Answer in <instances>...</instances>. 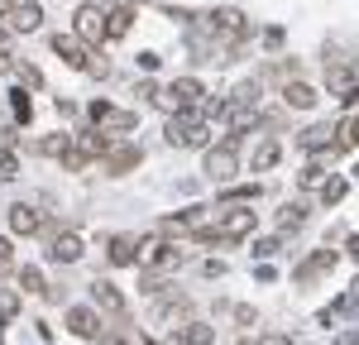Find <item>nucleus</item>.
Instances as JSON below:
<instances>
[{"instance_id":"1","label":"nucleus","mask_w":359,"mask_h":345,"mask_svg":"<svg viewBox=\"0 0 359 345\" xmlns=\"http://www.w3.org/2000/svg\"><path fill=\"white\" fill-rule=\"evenodd\" d=\"M158 101H163L168 111H196V101H201V82L196 77H177V82H168L163 91H158Z\"/></svg>"},{"instance_id":"2","label":"nucleus","mask_w":359,"mask_h":345,"mask_svg":"<svg viewBox=\"0 0 359 345\" xmlns=\"http://www.w3.org/2000/svg\"><path fill=\"white\" fill-rule=\"evenodd\" d=\"M235 172H240V154H235L230 140L216 144V149H206V177H211V182H230Z\"/></svg>"},{"instance_id":"3","label":"nucleus","mask_w":359,"mask_h":345,"mask_svg":"<svg viewBox=\"0 0 359 345\" xmlns=\"http://www.w3.org/2000/svg\"><path fill=\"white\" fill-rule=\"evenodd\" d=\"M139 163H144V149H139V144H111L101 172H106V177H125V172H135Z\"/></svg>"},{"instance_id":"4","label":"nucleus","mask_w":359,"mask_h":345,"mask_svg":"<svg viewBox=\"0 0 359 345\" xmlns=\"http://www.w3.org/2000/svg\"><path fill=\"white\" fill-rule=\"evenodd\" d=\"M72 34L82 39L86 48H101V39H106V15H101L96 5H82L77 20H72Z\"/></svg>"},{"instance_id":"5","label":"nucleus","mask_w":359,"mask_h":345,"mask_svg":"<svg viewBox=\"0 0 359 345\" xmlns=\"http://www.w3.org/2000/svg\"><path fill=\"white\" fill-rule=\"evenodd\" d=\"M5 20H10L15 34H34V29L43 25V5H39V0H15V5L5 10Z\"/></svg>"},{"instance_id":"6","label":"nucleus","mask_w":359,"mask_h":345,"mask_svg":"<svg viewBox=\"0 0 359 345\" xmlns=\"http://www.w3.org/2000/svg\"><path fill=\"white\" fill-rule=\"evenodd\" d=\"M91 120H96L106 135H111V130H135V125H139L135 111H115L111 101H91Z\"/></svg>"},{"instance_id":"7","label":"nucleus","mask_w":359,"mask_h":345,"mask_svg":"<svg viewBox=\"0 0 359 345\" xmlns=\"http://www.w3.org/2000/svg\"><path fill=\"white\" fill-rule=\"evenodd\" d=\"M91 302H96L101 312H111V316H125V312H130L125 292H120V288H115L111 278H96V283H91Z\"/></svg>"},{"instance_id":"8","label":"nucleus","mask_w":359,"mask_h":345,"mask_svg":"<svg viewBox=\"0 0 359 345\" xmlns=\"http://www.w3.org/2000/svg\"><path fill=\"white\" fill-rule=\"evenodd\" d=\"M249 230H254V211H245V206H230L225 216H216V235L221 240H240Z\"/></svg>"},{"instance_id":"9","label":"nucleus","mask_w":359,"mask_h":345,"mask_svg":"<svg viewBox=\"0 0 359 345\" xmlns=\"http://www.w3.org/2000/svg\"><path fill=\"white\" fill-rule=\"evenodd\" d=\"M48 43H53V53L62 58L67 67H77V72H82V67H86V58H91V53H86V43L77 39V34H53Z\"/></svg>"},{"instance_id":"10","label":"nucleus","mask_w":359,"mask_h":345,"mask_svg":"<svg viewBox=\"0 0 359 345\" xmlns=\"http://www.w3.org/2000/svg\"><path fill=\"white\" fill-rule=\"evenodd\" d=\"M67 331L82 336V341H96V336H101V316H96V307H67Z\"/></svg>"},{"instance_id":"11","label":"nucleus","mask_w":359,"mask_h":345,"mask_svg":"<svg viewBox=\"0 0 359 345\" xmlns=\"http://www.w3.org/2000/svg\"><path fill=\"white\" fill-rule=\"evenodd\" d=\"M86 250H82V235H72V230H57L53 245H48V259L53 264H77Z\"/></svg>"},{"instance_id":"12","label":"nucleus","mask_w":359,"mask_h":345,"mask_svg":"<svg viewBox=\"0 0 359 345\" xmlns=\"http://www.w3.org/2000/svg\"><path fill=\"white\" fill-rule=\"evenodd\" d=\"M10 230H15V235H39V230H43V211L15 201V206H10Z\"/></svg>"},{"instance_id":"13","label":"nucleus","mask_w":359,"mask_h":345,"mask_svg":"<svg viewBox=\"0 0 359 345\" xmlns=\"http://www.w3.org/2000/svg\"><path fill=\"white\" fill-rule=\"evenodd\" d=\"M335 269V250H316V255L306 259V264H297V273H292V278H297V283H316V278H321V273H331Z\"/></svg>"},{"instance_id":"14","label":"nucleus","mask_w":359,"mask_h":345,"mask_svg":"<svg viewBox=\"0 0 359 345\" xmlns=\"http://www.w3.org/2000/svg\"><path fill=\"white\" fill-rule=\"evenodd\" d=\"M172 341L177 345H211L216 331H211L206 321H182V326H172Z\"/></svg>"},{"instance_id":"15","label":"nucleus","mask_w":359,"mask_h":345,"mask_svg":"<svg viewBox=\"0 0 359 345\" xmlns=\"http://www.w3.org/2000/svg\"><path fill=\"white\" fill-rule=\"evenodd\" d=\"M106 255H111L115 269H130V264H139V240H135V235H115Z\"/></svg>"},{"instance_id":"16","label":"nucleus","mask_w":359,"mask_h":345,"mask_svg":"<svg viewBox=\"0 0 359 345\" xmlns=\"http://www.w3.org/2000/svg\"><path fill=\"white\" fill-rule=\"evenodd\" d=\"M283 106H287V111H311V106H316V91L306 82H287L283 86Z\"/></svg>"},{"instance_id":"17","label":"nucleus","mask_w":359,"mask_h":345,"mask_svg":"<svg viewBox=\"0 0 359 345\" xmlns=\"http://www.w3.org/2000/svg\"><path fill=\"white\" fill-rule=\"evenodd\" d=\"M331 135H335L331 125H311V130H306L297 144H302L306 154H331Z\"/></svg>"},{"instance_id":"18","label":"nucleus","mask_w":359,"mask_h":345,"mask_svg":"<svg viewBox=\"0 0 359 345\" xmlns=\"http://www.w3.org/2000/svg\"><path fill=\"white\" fill-rule=\"evenodd\" d=\"M130 29H135V10H130V5H120V10L106 15V39H125Z\"/></svg>"},{"instance_id":"19","label":"nucleus","mask_w":359,"mask_h":345,"mask_svg":"<svg viewBox=\"0 0 359 345\" xmlns=\"http://www.w3.org/2000/svg\"><path fill=\"white\" fill-rule=\"evenodd\" d=\"M72 149V135H43V140H34V154H43V158H62Z\"/></svg>"},{"instance_id":"20","label":"nucleus","mask_w":359,"mask_h":345,"mask_svg":"<svg viewBox=\"0 0 359 345\" xmlns=\"http://www.w3.org/2000/svg\"><path fill=\"white\" fill-rule=\"evenodd\" d=\"M20 302H25L20 288H0V326H10V321L20 316Z\"/></svg>"},{"instance_id":"21","label":"nucleus","mask_w":359,"mask_h":345,"mask_svg":"<svg viewBox=\"0 0 359 345\" xmlns=\"http://www.w3.org/2000/svg\"><path fill=\"white\" fill-rule=\"evenodd\" d=\"M20 292H48L43 269H39V264H25V269H20Z\"/></svg>"},{"instance_id":"22","label":"nucleus","mask_w":359,"mask_h":345,"mask_svg":"<svg viewBox=\"0 0 359 345\" xmlns=\"http://www.w3.org/2000/svg\"><path fill=\"white\" fill-rule=\"evenodd\" d=\"M187 312H192V302H187V297H172V302H163V307H158V321H168V326H172V321H187Z\"/></svg>"},{"instance_id":"23","label":"nucleus","mask_w":359,"mask_h":345,"mask_svg":"<svg viewBox=\"0 0 359 345\" xmlns=\"http://www.w3.org/2000/svg\"><path fill=\"white\" fill-rule=\"evenodd\" d=\"M10 111H15V120H25V125H29V115H34V101H29L25 86H15V91H10Z\"/></svg>"},{"instance_id":"24","label":"nucleus","mask_w":359,"mask_h":345,"mask_svg":"<svg viewBox=\"0 0 359 345\" xmlns=\"http://www.w3.org/2000/svg\"><path fill=\"white\" fill-rule=\"evenodd\" d=\"M273 163H278V140H264L259 154H254V172H269Z\"/></svg>"},{"instance_id":"25","label":"nucleus","mask_w":359,"mask_h":345,"mask_svg":"<svg viewBox=\"0 0 359 345\" xmlns=\"http://www.w3.org/2000/svg\"><path fill=\"white\" fill-rule=\"evenodd\" d=\"M306 221V206H297V201H292V206H283V216H278V226L283 230H297Z\"/></svg>"},{"instance_id":"26","label":"nucleus","mask_w":359,"mask_h":345,"mask_svg":"<svg viewBox=\"0 0 359 345\" xmlns=\"http://www.w3.org/2000/svg\"><path fill=\"white\" fill-rule=\"evenodd\" d=\"M340 197H345V177H326V182H321V201H326V206H335Z\"/></svg>"},{"instance_id":"27","label":"nucleus","mask_w":359,"mask_h":345,"mask_svg":"<svg viewBox=\"0 0 359 345\" xmlns=\"http://www.w3.org/2000/svg\"><path fill=\"white\" fill-rule=\"evenodd\" d=\"M335 135H340V149H350V144H359V111L350 115V120H345V125H340Z\"/></svg>"},{"instance_id":"28","label":"nucleus","mask_w":359,"mask_h":345,"mask_svg":"<svg viewBox=\"0 0 359 345\" xmlns=\"http://www.w3.org/2000/svg\"><path fill=\"white\" fill-rule=\"evenodd\" d=\"M20 172V154L15 149H0V177H15Z\"/></svg>"},{"instance_id":"29","label":"nucleus","mask_w":359,"mask_h":345,"mask_svg":"<svg viewBox=\"0 0 359 345\" xmlns=\"http://www.w3.org/2000/svg\"><path fill=\"white\" fill-rule=\"evenodd\" d=\"M321 182H326V168H321V163H306L302 168V187H321Z\"/></svg>"},{"instance_id":"30","label":"nucleus","mask_w":359,"mask_h":345,"mask_svg":"<svg viewBox=\"0 0 359 345\" xmlns=\"http://www.w3.org/2000/svg\"><path fill=\"white\" fill-rule=\"evenodd\" d=\"M15 77H20L25 86H43V72H39V67H29V62H25V67H15Z\"/></svg>"},{"instance_id":"31","label":"nucleus","mask_w":359,"mask_h":345,"mask_svg":"<svg viewBox=\"0 0 359 345\" xmlns=\"http://www.w3.org/2000/svg\"><path fill=\"white\" fill-rule=\"evenodd\" d=\"M259 197V187H230V192H225V201H254Z\"/></svg>"},{"instance_id":"32","label":"nucleus","mask_w":359,"mask_h":345,"mask_svg":"<svg viewBox=\"0 0 359 345\" xmlns=\"http://www.w3.org/2000/svg\"><path fill=\"white\" fill-rule=\"evenodd\" d=\"M254 345H292V336H287V331H273V336H259Z\"/></svg>"},{"instance_id":"33","label":"nucleus","mask_w":359,"mask_h":345,"mask_svg":"<svg viewBox=\"0 0 359 345\" xmlns=\"http://www.w3.org/2000/svg\"><path fill=\"white\" fill-rule=\"evenodd\" d=\"M135 96H144V101H158V86H154V82H135Z\"/></svg>"},{"instance_id":"34","label":"nucleus","mask_w":359,"mask_h":345,"mask_svg":"<svg viewBox=\"0 0 359 345\" xmlns=\"http://www.w3.org/2000/svg\"><path fill=\"white\" fill-rule=\"evenodd\" d=\"M254 255H259V259H269V255H278V240H259V245H254Z\"/></svg>"},{"instance_id":"35","label":"nucleus","mask_w":359,"mask_h":345,"mask_svg":"<svg viewBox=\"0 0 359 345\" xmlns=\"http://www.w3.org/2000/svg\"><path fill=\"white\" fill-rule=\"evenodd\" d=\"M235 321L240 326H254V307H235Z\"/></svg>"},{"instance_id":"36","label":"nucleus","mask_w":359,"mask_h":345,"mask_svg":"<svg viewBox=\"0 0 359 345\" xmlns=\"http://www.w3.org/2000/svg\"><path fill=\"white\" fill-rule=\"evenodd\" d=\"M0 269H10V235H0Z\"/></svg>"},{"instance_id":"37","label":"nucleus","mask_w":359,"mask_h":345,"mask_svg":"<svg viewBox=\"0 0 359 345\" xmlns=\"http://www.w3.org/2000/svg\"><path fill=\"white\" fill-rule=\"evenodd\" d=\"M335 345H359V331H345V336H340Z\"/></svg>"}]
</instances>
